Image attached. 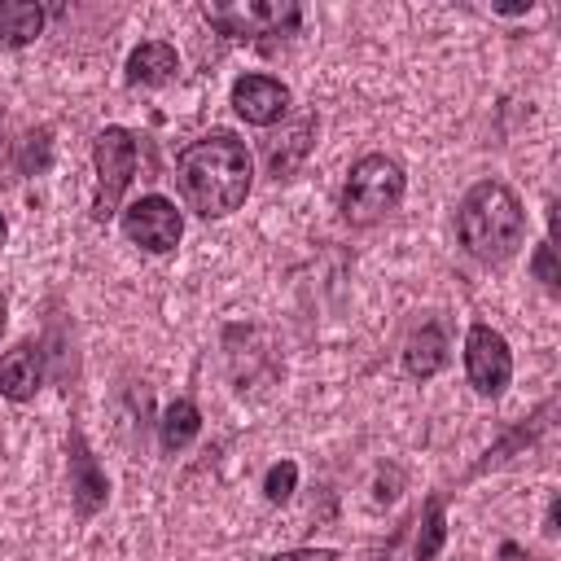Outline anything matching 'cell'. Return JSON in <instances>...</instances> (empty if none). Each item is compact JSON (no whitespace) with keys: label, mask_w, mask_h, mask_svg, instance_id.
<instances>
[{"label":"cell","mask_w":561,"mask_h":561,"mask_svg":"<svg viewBox=\"0 0 561 561\" xmlns=\"http://www.w3.org/2000/svg\"><path fill=\"white\" fill-rule=\"evenodd\" d=\"M175 180H180L188 210H197L202 219H224L245 202L250 180H254V158L237 131L215 127L202 140L180 149Z\"/></svg>","instance_id":"cell-1"},{"label":"cell","mask_w":561,"mask_h":561,"mask_svg":"<svg viewBox=\"0 0 561 561\" xmlns=\"http://www.w3.org/2000/svg\"><path fill=\"white\" fill-rule=\"evenodd\" d=\"M456 237L478 263H504L526 237V210L500 180H478L456 206Z\"/></svg>","instance_id":"cell-2"},{"label":"cell","mask_w":561,"mask_h":561,"mask_svg":"<svg viewBox=\"0 0 561 561\" xmlns=\"http://www.w3.org/2000/svg\"><path fill=\"white\" fill-rule=\"evenodd\" d=\"M403 188H408V175H403V167H399L394 158H386V153H364V158L351 167L346 184H342V215H346V224L368 228V224L386 219L390 210H399Z\"/></svg>","instance_id":"cell-3"},{"label":"cell","mask_w":561,"mask_h":561,"mask_svg":"<svg viewBox=\"0 0 561 561\" xmlns=\"http://www.w3.org/2000/svg\"><path fill=\"white\" fill-rule=\"evenodd\" d=\"M136 162H140V145L127 127H101L92 136V167H96V197H92V215L110 219L127 193V184L136 180Z\"/></svg>","instance_id":"cell-4"},{"label":"cell","mask_w":561,"mask_h":561,"mask_svg":"<svg viewBox=\"0 0 561 561\" xmlns=\"http://www.w3.org/2000/svg\"><path fill=\"white\" fill-rule=\"evenodd\" d=\"M118 224H123V237H127L131 245L149 250V254L175 250V245H180V232H184V219H180L175 202H167L162 193H145L140 202H131V206L118 215Z\"/></svg>","instance_id":"cell-5"},{"label":"cell","mask_w":561,"mask_h":561,"mask_svg":"<svg viewBox=\"0 0 561 561\" xmlns=\"http://www.w3.org/2000/svg\"><path fill=\"white\" fill-rule=\"evenodd\" d=\"M465 373H469V386L486 399H495L513 381V351L500 329L473 324L465 333Z\"/></svg>","instance_id":"cell-6"},{"label":"cell","mask_w":561,"mask_h":561,"mask_svg":"<svg viewBox=\"0 0 561 561\" xmlns=\"http://www.w3.org/2000/svg\"><path fill=\"white\" fill-rule=\"evenodd\" d=\"M206 22H215L228 39H254V35H289L302 22L298 4H206Z\"/></svg>","instance_id":"cell-7"},{"label":"cell","mask_w":561,"mask_h":561,"mask_svg":"<svg viewBox=\"0 0 561 561\" xmlns=\"http://www.w3.org/2000/svg\"><path fill=\"white\" fill-rule=\"evenodd\" d=\"M66 451H70V500H75V513L79 517H96L105 508V500H110V478L96 465V456H92V447H88V438L79 430H70Z\"/></svg>","instance_id":"cell-8"},{"label":"cell","mask_w":561,"mask_h":561,"mask_svg":"<svg viewBox=\"0 0 561 561\" xmlns=\"http://www.w3.org/2000/svg\"><path fill=\"white\" fill-rule=\"evenodd\" d=\"M232 110L254 127H272L289 114V88L272 75H241L232 83Z\"/></svg>","instance_id":"cell-9"},{"label":"cell","mask_w":561,"mask_h":561,"mask_svg":"<svg viewBox=\"0 0 561 561\" xmlns=\"http://www.w3.org/2000/svg\"><path fill=\"white\" fill-rule=\"evenodd\" d=\"M44 386V351L35 342H18L13 351L0 355V394L13 403L35 399V390Z\"/></svg>","instance_id":"cell-10"},{"label":"cell","mask_w":561,"mask_h":561,"mask_svg":"<svg viewBox=\"0 0 561 561\" xmlns=\"http://www.w3.org/2000/svg\"><path fill=\"white\" fill-rule=\"evenodd\" d=\"M175 70H180V57H175V48L162 44V39H145V44L131 48V57H127V83H131V88H162V83L175 79Z\"/></svg>","instance_id":"cell-11"},{"label":"cell","mask_w":561,"mask_h":561,"mask_svg":"<svg viewBox=\"0 0 561 561\" xmlns=\"http://www.w3.org/2000/svg\"><path fill=\"white\" fill-rule=\"evenodd\" d=\"M403 368H408V377H416V381L443 373V368H447V333H443L438 324L412 329L408 342H403Z\"/></svg>","instance_id":"cell-12"},{"label":"cell","mask_w":561,"mask_h":561,"mask_svg":"<svg viewBox=\"0 0 561 561\" xmlns=\"http://www.w3.org/2000/svg\"><path fill=\"white\" fill-rule=\"evenodd\" d=\"M311 136H316V114H302V118L285 131V145H280V140H267V171H272L276 180H280V175H289V171L307 158Z\"/></svg>","instance_id":"cell-13"},{"label":"cell","mask_w":561,"mask_h":561,"mask_svg":"<svg viewBox=\"0 0 561 561\" xmlns=\"http://www.w3.org/2000/svg\"><path fill=\"white\" fill-rule=\"evenodd\" d=\"M197 434H202V412H197V403H193V399L167 403V412H162V421H158V443H162V451H184Z\"/></svg>","instance_id":"cell-14"},{"label":"cell","mask_w":561,"mask_h":561,"mask_svg":"<svg viewBox=\"0 0 561 561\" xmlns=\"http://www.w3.org/2000/svg\"><path fill=\"white\" fill-rule=\"evenodd\" d=\"M44 31V9L31 0H0V39L9 48L31 44Z\"/></svg>","instance_id":"cell-15"},{"label":"cell","mask_w":561,"mask_h":561,"mask_svg":"<svg viewBox=\"0 0 561 561\" xmlns=\"http://www.w3.org/2000/svg\"><path fill=\"white\" fill-rule=\"evenodd\" d=\"M447 539V517H443V495H434L425 504V517H421V535H416V548H412V561H434L438 548Z\"/></svg>","instance_id":"cell-16"},{"label":"cell","mask_w":561,"mask_h":561,"mask_svg":"<svg viewBox=\"0 0 561 561\" xmlns=\"http://www.w3.org/2000/svg\"><path fill=\"white\" fill-rule=\"evenodd\" d=\"M294 486H298V465H294V460H276V465L267 469V478H263L267 504H285V500L294 495Z\"/></svg>","instance_id":"cell-17"},{"label":"cell","mask_w":561,"mask_h":561,"mask_svg":"<svg viewBox=\"0 0 561 561\" xmlns=\"http://www.w3.org/2000/svg\"><path fill=\"white\" fill-rule=\"evenodd\" d=\"M530 272L539 276V285H543L548 294H557V280H561V276H557V263H552V241H543V245L535 250V259H530Z\"/></svg>","instance_id":"cell-18"},{"label":"cell","mask_w":561,"mask_h":561,"mask_svg":"<svg viewBox=\"0 0 561 561\" xmlns=\"http://www.w3.org/2000/svg\"><path fill=\"white\" fill-rule=\"evenodd\" d=\"M267 561H337L333 548H289V552H276Z\"/></svg>","instance_id":"cell-19"},{"label":"cell","mask_w":561,"mask_h":561,"mask_svg":"<svg viewBox=\"0 0 561 561\" xmlns=\"http://www.w3.org/2000/svg\"><path fill=\"white\" fill-rule=\"evenodd\" d=\"M4 237H9V224H4V215H0V245H4Z\"/></svg>","instance_id":"cell-20"},{"label":"cell","mask_w":561,"mask_h":561,"mask_svg":"<svg viewBox=\"0 0 561 561\" xmlns=\"http://www.w3.org/2000/svg\"><path fill=\"white\" fill-rule=\"evenodd\" d=\"M0 333H4V307H0Z\"/></svg>","instance_id":"cell-21"}]
</instances>
